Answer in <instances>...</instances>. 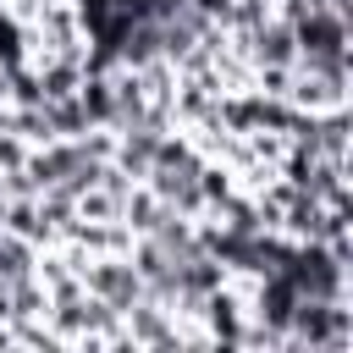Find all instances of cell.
<instances>
[{
    "instance_id": "1",
    "label": "cell",
    "mask_w": 353,
    "mask_h": 353,
    "mask_svg": "<svg viewBox=\"0 0 353 353\" xmlns=\"http://www.w3.org/2000/svg\"><path fill=\"white\" fill-rule=\"evenodd\" d=\"M0 66L28 94H61L94 72V33L77 0H6Z\"/></svg>"
},
{
    "instance_id": "2",
    "label": "cell",
    "mask_w": 353,
    "mask_h": 353,
    "mask_svg": "<svg viewBox=\"0 0 353 353\" xmlns=\"http://www.w3.org/2000/svg\"><path fill=\"white\" fill-rule=\"evenodd\" d=\"M83 17H88V33H94V72L121 50V39L160 6V0H77Z\"/></svg>"
}]
</instances>
